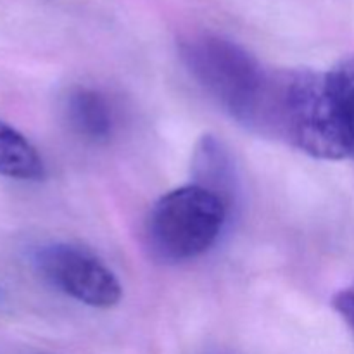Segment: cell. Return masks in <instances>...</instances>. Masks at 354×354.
I'll return each mask as SVG.
<instances>
[{
    "instance_id": "obj_1",
    "label": "cell",
    "mask_w": 354,
    "mask_h": 354,
    "mask_svg": "<svg viewBox=\"0 0 354 354\" xmlns=\"http://www.w3.org/2000/svg\"><path fill=\"white\" fill-rule=\"evenodd\" d=\"M249 130L282 138L311 158L346 159L327 73L311 69L270 73Z\"/></svg>"
},
{
    "instance_id": "obj_2",
    "label": "cell",
    "mask_w": 354,
    "mask_h": 354,
    "mask_svg": "<svg viewBox=\"0 0 354 354\" xmlns=\"http://www.w3.org/2000/svg\"><path fill=\"white\" fill-rule=\"evenodd\" d=\"M180 55L190 75L235 121L251 127L268 71L242 45L203 33L180 44Z\"/></svg>"
},
{
    "instance_id": "obj_3",
    "label": "cell",
    "mask_w": 354,
    "mask_h": 354,
    "mask_svg": "<svg viewBox=\"0 0 354 354\" xmlns=\"http://www.w3.org/2000/svg\"><path fill=\"white\" fill-rule=\"evenodd\" d=\"M223 201L190 183L156 201L145 223L152 254L165 263H183L209 251L228 216Z\"/></svg>"
},
{
    "instance_id": "obj_4",
    "label": "cell",
    "mask_w": 354,
    "mask_h": 354,
    "mask_svg": "<svg viewBox=\"0 0 354 354\" xmlns=\"http://www.w3.org/2000/svg\"><path fill=\"white\" fill-rule=\"evenodd\" d=\"M38 270L54 287L78 303L109 310L121 301L116 275L88 251L69 244H50L37 252Z\"/></svg>"
},
{
    "instance_id": "obj_5",
    "label": "cell",
    "mask_w": 354,
    "mask_h": 354,
    "mask_svg": "<svg viewBox=\"0 0 354 354\" xmlns=\"http://www.w3.org/2000/svg\"><path fill=\"white\" fill-rule=\"evenodd\" d=\"M192 175L196 185L220 197L230 209L237 194V176L230 152L214 135H204L192 158Z\"/></svg>"
},
{
    "instance_id": "obj_6",
    "label": "cell",
    "mask_w": 354,
    "mask_h": 354,
    "mask_svg": "<svg viewBox=\"0 0 354 354\" xmlns=\"http://www.w3.org/2000/svg\"><path fill=\"white\" fill-rule=\"evenodd\" d=\"M68 123L76 133L88 142L109 140L114 131V113L109 100L100 92L76 86L66 99Z\"/></svg>"
},
{
    "instance_id": "obj_7",
    "label": "cell",
    "mask_w": 354,
    "mask_h": 354,
    "mask_svg": "<svg viewBox=\"0 0 354 354\" xmlns=\"http://www.w3.org/2000/svg\"><path fill=\"white\" fill-rule=\"evenodd\" d=\"M0 175L23 182L45 178V162L21 131L0 121Z\"/></svg>"
},
{
    "instance_id": "obj_8",
    "label": "cell",
    "mask_w": 354,
    "mask_h": 354,
    "mask_svg": "<svg viewBox=\"0 0 354 354\" xmlns=\"http://www.w3.org/2000/svg\"><path fill=\"white\" fill-rule=\"evenodd\" d=\"M327 83L346 158L354 159V55L342 59L327 71Z\"/></svg>"
},
{
    "instance_id": "obj_9",
    "label": "cell",
    "mask_w": 354,
    "mask_h": 354,
    "mask_svg": "<svg viewBox=\"0 0 354 354\" xmlns=\"http://www.w3.org/2000/svg\"><path fill=\"white\" fill-rule=\"evenodd\" d=\"M332 306L354 330V287H348V289L335 294L334 299H332Z\"/></svg>"
},
{
    "instance_id": "obj_10",
    "label": "cell",
    "mask_w": 354,
    "mask_h": 354,
    "mask_svg": "<svg viewBox=\"0 0 354 354\" xmlns=\"http://www.w3.org/2000/svg\"><path fill=\"white\" fill-rule=\"evenodd\" d=\"M211 354H232V353H227V351H214V353H211Z\"/></svg>"
}]
</instances>
